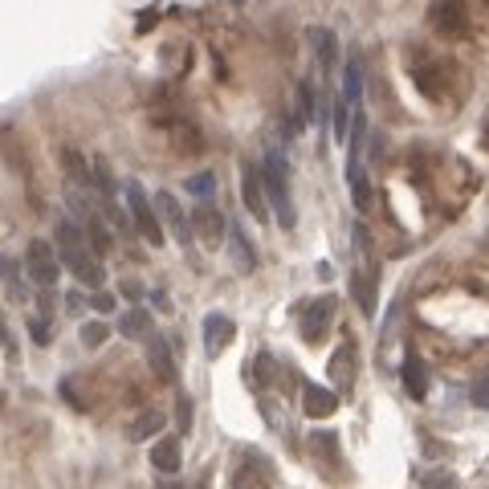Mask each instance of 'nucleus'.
Segmentation results:
<instances>
[{"instance_id":"f257e3e1","label":"nucleus","mask_w":489,"mask_h":489,"mask_svg":"<svg viewBox=\"0 0 489 489\" xmlns=\"http://www.w3.org/2000/svg\"><path fill=\"white\" fill-rule=\"evenodd\" d=\"M58 257H61V265L74 273L82 286H90V289H98L102 286V261H98V253L90 249V240H86V232H82V224H74V221H58Z\"/></svg>"},{"instance_id":"f03ea898","label":"nucleus","mask_w":489,"mask_h":489,"mask_svg":"<svg viewBox=\"0 0 489 489\" xmlns=\"http://www.w3.org/2000/svg\"><path fill=\"white\" fill-rule=\"evenodd\" d=\"M261 183H265V200L269 212L278 216L281 229H294V200H289V163L281 151H265V163H261Z\"/></svg>"},{"instance_id":"7ed1b4c3","label":"nucleus","mask_w":489,"mask_h":489,"mask_svg":"<svg viewBox=\"0 0 489 489\" xmlns=\"http://www.w3.org/2000/svg\"><path fill=\"white\" fill-rule=\"evenodd\" d=\"M123 196H126V212H131V221H134V229H139V237H143L147 245H163V221H159V212H155V200L143 192V183L126 180L123 183Z\"/></svg>"},{"instance_id":"20e7f679","label":"nucleus","mask_w":489,"mask_h":489,"mask_svg":"<svg viewBox=\"0 0 489 489\" xmlns=\"http://www.w3.org/2000/svg\"><path fill=\"white\" fill-rule=\"evenodd\" d=\"M25 273L37 289H53L61 281V257L58 249L49 245V240H29V249H25Z\"/></svg>"},{"instance_id":"39448f33","label":"nucleus","mask_w":489,"mask_h":489,"mask_svg":"<svg viewBox=\"0 0 489 489\" xmlns=\"http://www.w3.org/2000/svg\"><path fill=\"white\" fill-rule=\"evenodd\" d=\"M428 25L441 37H469V12L460 0H436L428 9Z\"/></svg>"},{"instance_id":"423d86ee","label":"nucleus","mask_w":489,"mask_h":489,"mask_svg":"<svg viewBox=\"0 0 489 489\" xmlns=\"http://www.w3.org/2000/svg\"><path fill=\"white\" fill-rule=\"evenodd\" d=\"M330 318H335V297L330 294L314 297V302L302 310V338H306V343H322V335L330 330Z\"/></svg>"},{"instance_id":"0eeeda50","label":"nucleus","mask_w":489,"mask_h":489,"mask_svg":"<svg viewBox=\"0 0 489 489\" xmlns=\"http://www.w3.org/2000/svg\"><path fill=\"white\" fill-rule=\"evenodd\" d=\"M155 212H159V221L167 224V232H172L180 245H192V221H188V212L180 208V200H175L172 192L155 196Z\"/></svg>"},{"instance_id":"6e6552de","label":"nucleus","mask_w":489,"mask_h":489,"mask_svg":"<svg viewBox=\"0 0 489 489\" xmlns=\"http://www.w3.org/2000/svg\"><path fill=\"white\" fill-rule=\"evenodd\" d=\"M192 232H200L204 245H208V249H216V245L229 237V221H224V216L212 208V204H196V212H192Z\"/></svg>"},{"instance_id":"1a4fd4ad","label":"nucleus","mask_w":489,"mask_h":489,"mask_svg":"<svg viewBox=\"0 0 489 489\" xmlns=\"http://www.w3.org/2000/svg\"><path fill=\"white\" fill-rule=\"evenodd\" d=\"M232 335H237V326H232L229 314H221V310H212L208 318H204V355L216 359L224 351V346L232 343Z\"/></svg>"},{"instance_id":"9d476101","label":"nucleus","mask_w":489,"mask_h":489,"mask_svg":"<svg viewBox=\"0 0 489 489\" xmlns=\"http://www.w3.org/2000/svg\"><path fill=\"white\" fill-rule=\"evenodd\" d=\"M346 188H351V200L359 212L371 208V180L363 167V151H346Z\"/></svg>"},{"instance_id":"9b49d317","label":"nucleus","mask_w":489,"mask_h":489,"mask_svg":"<svg viewBox=\"0 0 489 489\" xmlns=\"http://www.w3.org/2000/svg\"><path fill=\"white\" fill-rule=\"evenodd\" d=\"M240 196H245V208H249L257 221H265V216H269L265 183H261V167H253V163L240 167Z\"/></svg>"},{"instance_id":"f8f14e48","label":"nucleus","mask_w":489,"mask_h":489,"mask_svg":"<svg viewBox=\"0 0 489 489\" xmlns=\"http://www.w3.org/2000/svg\"><path fill=\"white\" fill-rule=\"evenodd\" d=\"M351 286H355V302L359 310H363L367 318L375 314V302H379V265H375L371 257L363 261V269H359L355 278H351Z\"/></svg>"},{"instance_id":"ddd939ff","label":"nucleus","mask_w":489,"mask_h":489,"mask_svg":"<svg viewBox=\"0 0 489 489\" xmlns=\"http://www.w3.org/2000/svg\"><path fill=\"white\" fill-rule=\"evenodd\" d=\"M338 408V395L330 387H318V384H302V412L310 420H326V416H335Z\"/></svg>"},{"instance_id":"4468645a","label":"nucleus","mask_w":489,"mask_h":489,"mask_svg":"<svg viewBox=\"0 0 489 489\" xmlns=\"http://www.w3.org/2000/svg\"><path fill=\"white\" fill-rule=\"evenodd\" d=\"M229 485L232 489H269L273 485V469H269L261 457H245V465L232 473Z\"/></svg>"},{"instance_id":"2eb2a0df","label":"nucleus","mask_w":489,"mask_h":489,"mask_svg":"<svg viewBox=\"0 0 489 489\" xmlns=\"http://www.w3.org/2000/svg\"><path fill=\"white\" fill-rule=\"evenodd\" d=\"M400 379H403V392L412 395V400H424V395H428V367H424L420 355H408V359H403Z\"/></svg>"},{"instance_id":"dca6fc26","label":"nucleus","mask_w":489,"mask_h":489,"mask_svg":"<svg viewBox=\"0 0 489 489\" xmlns=\"http://www.w3.org/2000/svg\"><path fill=\"white\" fill-rule=\"evenodd\" d=\"M151 465L159 473H180V465H183L180 436H159V441L151 444Z\"/></svg>"},{"instance_id":"f3484780","label":"nucleus","mask_w":489,"mask_h":489,"mask_svg":"<svg viewBox=\"0 0 489 489\" xmlns=\"http://www.w3.org/2000/svg\"><path fill=\"white\" fill-rule=\"evenodd\" d=\"M326 371H330V384L335 387H351V379H355V346L351 343H343L335 351V355H330V367H326Z\"/></svg>"},{"instance_id":"a211bd4d","label":"nucleus","mask_w":489,"mask_h":489,"mask_svg":"<svg viewBox=\"0 0 489 489\" xmlns=\"http://www.w3.org/2000/svg\"><path fill=\"white\" fill-rule=\"evenodd\" d=\"M310 49H314L318 66H322L326 74L338 66V37L330 29H310Z\"/></svg>"},{"instance_id":"6ab92c4d","label":"nucleus","mask_w":489,"mask_h":489,"mask_svg":"<svg viewBox=\"0 0 489 489\" xmlns=\"http://www.w3.org/2000/svg\"><path fill=\"white\" fill-rule=\"evenodd\" d=\"M0 286H4L9 302H25V297H29V289H25V278H20V265H17L12 257H4V253H0Z\"/></svg>"},{"instance_id":"aec40b11","label":"nucleus","mask_w":489,"mask_h":489,"mask_svg":"<svg viewBox=\"0 0 489 489\" xmlns=\"http://www.w3.org/2000/svg\"><path fill=\"white\" fill-rule=\"evenodd\" d=\"M359 98H363V58L351 53V58H346V74H343V102L359 106Z\"/></svg>"},{"instance_id":"412c9836","label":"nucleus","mask_w":489,"mask_h":489,"mask_svg":"<svg viewBox=\"0 0 489 489\" xmlns=\"http://www.w3.org/2000/svg\"><path fill=\"white\" fill-rule=\"evenodd\" d=\"M229 249H232V261H237L240 273H253V269H257V253H253V245L245 240L240 224H229Z\"/></svg>"},{"instance_id":"4be33fe9","label":"nucleus","mask_w":489,"mask_h":489,"mask_svg":"<svg viewBox=\"0 0 489 489\" xmlns=\"http://www.w3.org/2000/svg\"><path fill=\"white\" fill-rule=\"evenodd\" d=\"M147 359H151L155 375L159 379H167V384H175V363H172V351H167V343H163L159 335L147 338Z\"/></svg>"},{"instance_id":"5701e85b","label":"nucleus","mask_w":489,"mask_h":489,"mask_svg":"<svg viewBox=\"0 0 489 489\" xmlns=\"http://www.w3.org/2000/svg\"><path fill=\"white\" fill-rule=\"evenodd\" d=\"M118 330H123L126 338H151V314H147L143 306L126 310V314L118 318Z\"/></svg>"},{"instance_id":"b1692460","label":"nucleus","mask_w":489,"mask_h":489,"mask_svg":"<svg viewBox=\"0 0 489 489\" xmlns=\"http://www.w3.org/2000/svg\"><path fill=\"white\" fill-rule=\"evenodd\" d=\"M183 188H188L200 204H212V196H216V175H212V172H196V175H188Z\"/></svg>"},{"instance_id":"393cba45","label":"nucleus","mask_w":489,"mask_h":489,"mask_svg":"<svg viewBox=\"0 0 489 489\" xmlns=\"http://www.w3.org/2000/svg\"><path fill=\"white\" fill-rule=\"evenodd\" d=\"M318 115V102H314V86L310 82H297V126L314 123Z\"/></svg>"},{"instance_id":"a878e982","label":"nucleus","mask_w":489,"mask_h":489,"mask_svg":"<svg viewBox=\"0 0 489 489\" xmlns=\"http://www.w3.org/2000/svg\"><path fill=\"white\" fill-rule=\"evenodd\" d=\"M77 338H82V346H90V351H98V346L110 338V326L106 322H82V330H77Z\"/></svg>"},{"instance_id":"bb28decb","label":"nucleus","mask_w":489,"mask_h":489,"mask_svg":"<svg viewBox=\"0 0 489 489\" xmlns=\"http://www.w3.org/2000/svg\"><path fill=\"white\" fill-rule=\"evenodd\" d=\"M159 428H163V416L159 412H143L131 424V436L134 441H143V436H151V432H159Z\"/></svg>"},{"instance_id":"cd10ccee","label":"nucleus","mask_w":489,"mask_h":489,"mask_svg":"<svg viewBox=\"0 0 489 489\" xmlns=\"http://www.w3.org/2000/svg\"><path fill=\"white\" fill-rule=\"evenodd\" d=\"M61 159H66V172L77 180V188H86L90 172H86V163H82V155H77V151H61Z\"/></svg>"},{"instance_id":"c85d7f7f","label":"nucleus","mask_w":489,"mask_h":489,"mask_svg":"<svg viewBox=\"0 0 489 489\" xmlns=\"http://www.w3.org/2000/svg\"><path fill=\"white\" fill-rule=\"evenodd\" d=\"M29 338L37 346H49V338H53V330H49V318L41 314V318H29Z\"/></svg>"},{"instance_id":"c756f323","label":"nucleus","mask_w":489,"mask_h":489,"mask_svg":"<svg viewBox=\"0 0 489 489\" xmlns=\"http://www.w3.org/2000/svg\"><path fill=\"white\" fill-rule=\"evenodd\" d=\"M175 424H180V432L192 428V400H188V395H180V400H175Z\"/></svg>"},{"instance_id":"7c9ffc66","label":"nucleus","mask_w":489,"mask_h":489,"mask_svg":"<svg viewBox=\"0 0 489 489\" xmlns=\"http://www.w3.org/2000/svg\"><path fill=\"white\" fill-rule=\"evenodd\" d=\"M469 400L477 403V408H485V412H489V375H485V379H473Z\"/></svg>"},{"instance_id":"2f4dec72","label":"nucleus","mask_w":489,"mask_h":489,"mask_svg":"<svg viewBox=\"0 0 489 489\" xmlns=\"http://www.w3.org/2000/svg\"><path fill=\"white\" fill-rule=\"evenodd\" d=\"M90 306H94L98 314H110V310H115V294H106V289H98V294L90 297Z\"/></svg>"},{"instance_id":"473e14b6","label":"nucleus","mask_w":489,"mask_h":489,"mask_svg":"<svg viewBox=\"0 0 489 489\" xmlns=\"http://www.w3.org/2000/svg\"><path fill=\"white\" fill-rule=\"evenodd\" d=\"M123 294L126 297H139V294H143V286H139V281H123Z\"/></svg>"},{"instance_id":"72a5a7b5","label":"nucleus","mask_w":489,"mask_h":489,"mask_svg":"<svg viewBox=\"0 0 489 489\" xmlns=\"http://www.w3.org/2000/svg\"><path fill=\"white\" fill-rule=\"evenodd\" d=\"M66 306H69V310H82V306H86V297H82V294H69Z\"/></svg>"},{"instance_id":"f704fd0d","label":"nucleus","mask_w":489,"mask_h":489,"mask_svg":"<svg viewBox=\"0 0 489 489\" xmlns=\"http://www.w3.org/2000/svg\"><path fill=\"white\" fill-rule=\"evenodd\" d=\"M159 489H180V485H175V481H163V485Z\"/></svg>"},{"instance_id":"c9c22d12","label":"nucleus","mask_w":489,"mask_h":489,"mask_svg":"<svg viewBox=\"0 0 489 489\" xmlns=\"http://www.w3.org/2000/svg\"><path fill=\"white\" fill-rule=\"evenodd\" d=\"M0 343H4V322H0Z\"/></svg>"}]
</instances>
